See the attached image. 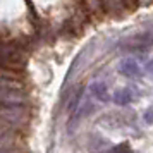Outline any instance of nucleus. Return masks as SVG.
Instances as JSON below:
<instances>
[{
	"label": "nucleus",
	"instance_id": "f257e3e1",
	"mask_svg": "<svg viewBox=\"0 0 153 153\" xmlns=\"http://www.w3.org/2000/svg\"><path fill=\"white\" fill-rule=\"evenodd\" d=\"M0 100L5 102L7 105H19L24 102V97L22 93L17 88H12L9 84H0Z\"/></svg>",
	"mask_w": 153,
	"mask_h": 153
},
{
	"label": "nucleus",
	"instance_id": "f03ea898",
	"mask_svg": "<svg viewBox=\"0 0 153 153\" xmlns=\"http://www.w3.org/2000/svg\"><path fill=\"white\" fill-rule=\"evenodd\" d=\"M119 71H120V74L126 76V77H136V76H139V72H141L138 62H136L134 59H131V57H126V59L120 60Z\"/></svg>",
	"mask_w": 153,
	"mask_h": 153
},
{
	"label": "nucleus",
	"instance_id": "7ed1b4c3",
	"mask_svg": "<svg viewBox=\"0 0 153 153\" xmlns=\"http://www.w3.org/2000/svg\"><path fill=\"white\" fill-rule=\"evenodd\" d=\"M153 42V36L152 35H136V36H131L127 42H126V47L129 50H143V48H148Z\"/></svg>",
	"mask_w": 153,
	"mask_h": 153
},
{
	"label": "nucleus",
	"instance_id": "20e7f679",
	"mask_svg": "<svg viewBox=\"0 0 153 153\" xmlns=\"http://www.w3.org/2000/svg\"><path fill=\"white\" fill-rule=\"evenodd\" d=\"M132 98H134V93H132L129 88H120V90H117L114 95H112V100H114L117 105H127V103H131Z\"/></svg>",
	"mask_w": 153,
	"mask_h": 153
},
{
	"label": "nucleus",
	"instance_id": "39448f33",
	"mask_svg": "<svg viewBox=\"0 0 153 153\" xmlns=\"http://www.w3.org/2000/svg\"><path fill=\"white\" fill-rule=\"evenodd\" d=\"M90 91H91L93 97H97L98 100H102V102H107V100H108V90H107V84L102 83V81H95V83H91Z\"/></svg>",
	"mask_w": 153,
	"mask_h": 153
},
{
	"label": "nucleus",
	"instance_id": "423d86ee",
	"mask_svg": "<svg viewBox=\"0 0 153 153\" xmlns=\"http://www.w3.org/2000/svg\"><path fill=\"white\" fill-rule=\"evenodd\" d=\"M146 71H148V72H150V74L153 76V59H152V60H150L148 64H146Z\"/></svg>",
	"mask_w": 153,
	"mask_h": 153
}]
</instances>
